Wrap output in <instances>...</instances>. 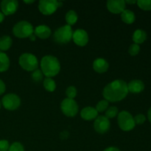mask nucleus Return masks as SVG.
Wrapping results in <instances>:
<instances>
[{
	"label": "nucleus",
	"instance_id": "nucleus-26",
	"mask_svg": "<svg viewBox=\"0 0 151 151\" xmlns=\"http://www.w3.org/2000/svg\"><path fill=\"white\" fill-rule=\"evenodd\" d=\"M109 102L106 100H100L96 106V110L97 111V112H103L106 110H107V109L109 108Z\"/></svg>",
	"mask_w": 151,
	"mask_h": 151
},
{
	"label": "nucleus",
	"instance_id": "nucleus-22",
	"mask_svg": "<svg viewBox=\"0 0 151 151\" xmlns=\"http://www.w3.org/2000/svg\"><path fill=\"white\" fill-rule=\"evenodd\" d=\"M65 19H66V23L68 24V25L72 26V25L75 24L78 22V16L75 10H70L66 13Z\"/></svg>",
	"mask_w": 151,
	"mask_h": 151
},
{
	"label": "nucleus",
	"instance_id": "nucleus-5",
	"mask_svg": "<svg viewBox=\"0 0 151 151\" xmlns=\"http://www.w3.org/2000/svg\"><path fill=\"white\" fill-rule=\"evenodd\" d=\"M19 63L21 67L28 72H33L38 69V61L37 58L31 53H24L19 57Z\"/></svg>",
	"mask_w": 151,
	"mask_h": 151
},
{
	"label": "nucleus",
	"instance_id": "nucleus-16",
	"mask_svg": "<svg viewBox=\"0 0 151 151\" xmlns=\"http://www.w3.org/2000/svg\"><path fill=\"white\" fill-rule=\"evenodd\" d=\"M128 89L133 94H139L145 89V84L140 80H133L128 83Z\"/></svg>",
	"mask_w": 151,
	"mask_h": 151
},
{
	"label": "nucleus",
	"instance_id": "nucleus-24",
	"mask_svg": "<svg viewBox=\"0 0 151 151\" xmlns=\"http://www.w3.org/2000/svg\"><path fill=\"white\" fill-rule=\"evenodd\" d=\"M119 114V111H118V109L115 106H111V107L108 108L107 110L106 111V116L108 119H113L115 116H116Z\"/></svg>",
	"mask_w": 151,
	"mask_h": 151
},
{
	"label": "nucleus",
	"instance_id": "nucleus-30",
	"mask_svg": "<svg viewBox=\"0 0 151 151\" xmlns=\"http://www.w3.org/2000/svg\"><path fill=\"white\" fill-rule=\"evenodd\" d=\"M8 151H24V148L20 142H16L10 146Z\"/></svg>",
	"mask_w": 151,
	"mask_h": 151
},
{
	"label": "nucleus",
	"instance_id": "nucleus-10",
	"mask_svg": "<svg viewBox=\"0 0 151 151\" xmlns=\"http://www.w3.org/2000/svg\"><path fill=\"white\" fill-rule=\"evenodd\" d=\"M111 123L108 118L105 116H99L95 119L94 123V128L99 134H105L110 129Z\"/></svg>",
	"mask_w": 151,
	"mask_h": 151
},
{
	"label": "nucleus",
	"instance_id": "nucleus-34",
	"mask_svg": "<svg viewBox=\"0 0 151 151\" xmlns=\"http://www.w3.org/2000/svg\"><path fill=\"white\" fill-rule=\"evenodd\" d=\"M103 151H120V150L116 147H109L108 148L105 149Z\"/></svg>",
	"mask_w": 151,
	"mask_h": 151
},
{
	"label": "nucleus",
	"instance_id": "nucleus-40",
	"mask_svg": "<svg viewBox=\"0 0 151 151\" xmlns=\"http://www.w3.org/2000/svg\"><path fill=\"white\" fill-rule=\"evenodd\" d=\"M24 1V3H26V4H32V3L34 2V1L32 0V1Z\"/></svg>",
	"mask_w": 151,
	"mask_h": 151
},
{
	"label": "nucleus",
	"instance_id": "nucleus-21",
	"mask_svg": "<svg viewBox=\"0 0 151 151\" xmlns=\"http://www.w3.org/2000/svg\"><path fill=\"white\" fill-rule=\"evenodd\" d=\"M13 41L8 35H3L0 38V51H7L11 47Z\"/></svg>",
	"mask_w": 151,
	"mask_h": 151
},
{
	"label": "nucleus",
	"instance_id": "nucleus-32",
	"mask_svg": "<svg viewBox=\"0 0 151 151\" xmlns=\"http://www.w3.org/2000/svg\"><path fill=\"white\" fill-rule=\"evenodd\" d=\"M9 147H10V144L7 140H0V151H8Z\"/></svg>",
	"mask_w": 151,
	"mask_h": 151
},
{
	"label": "nucleus",
	"instance_id": "nucleus-36",
	"mask_svg": "<svg viewBox=\"0 0 151 151\" xmlns=\"http://www.w3.org/2000/svg\"><path fill=\"white\" fill-rule=\"evenodd\" d=\"M147 118H148L149 121L151 123V107L149 109L148 111H147Z\"/></svg>",
	"mask_w": 151,
	"mask_h": 151
},
{
	"label": "nucleus",
	"instance_id": "nucleus-13",
	"mask_svg": "<svg viewBox=\"0 0 151 151\" xmlns=\"http://www.w3.org/2000/svg\"><path fill=\"white\" fill-rule=\"evenodd\" d=\"M125 5L124 0H109L107 1L108 10L114 14H121L125 10Z\"/></svg>",
	"mask_w": 151,
	"mask_h": 151
},
{
	"label": "nucleus",
	"instance_id": "nucleus-37",
	"mask_svg": "<svg viewBox=\"0 0 151 151\" xmlns=\"http://www.w3.org/2000/svg\"><path fill=\"white\" fill-rule=\"evenodd\" d=\"M125 4H135V3L137 2V1H135V0H132V1H131V0H126V1H125Z\"/></svg>",
	"mask_w": 151,
	"mask_h": 151
},
{
	"label": "nucleus",
	"instance_id": "nucleus-23",
	"mask_svg": "<svg viewBox=\"0 0 151 151\" xmlns=\"http://www.w3.org/2000/svg\"><path fill=\"white\" fill-rule=\"evenodd\" d=\"M44 88L47 90V91L50 92H52L55 90L56 88V83L55 82L54 80L51 78H46L44 80V83H43Z\"/></svg>",
	"mask_w": 151,
	"mask_h": 151
},
{
	"label": "nucleus",
	"instance_id": "nucleus-3",
	"mask_svg": "<svg viewBox=\"0 0 151 151\" xmlns=\"http://www.w3.org/2000/svg\"><path fill=\"white\" fill-rule=\"evenodd\" d=\"M72 27L66 24L58 28L53 34V40L55 42L60 44H64L69 43L72 39Z\"/></svg>",
	"mask_w": 151,
	"mask_h": 151
},
{
	"label": "nucleus",
	"instance_id": "nucleus-19",
	"mask_svg": "<svg viewBox=\"0 0 151 151\" xmlns=\"http://www.w3.org/2000/svg\"><path fill=\"white\" fill-rule=\"evenodd\" d=\"M121 19L123 22L128 24H131L135 22L136 16L134 12L131 10L125 9L122 13H121Z\"/></svg>",
	"mask_w": 151,
	"mask_h": 151
},
{
	"label": "nucleus",
	"instance_id": "nucleus-6",
	"mask_svg": "<svg viewBox=\"0 0 151 151\" xmlns=\"http://www.w3.org/2000/svg\"><path fill=\"white\" fill-rule=\"evenodd\" d=\"M118 125L121 130L130 131L135 128V122L131 114L127 111H122L118 114Z\"/></svg>",
	"mask_w": 151,
	"mask_h": 151
},
{
	"label": "nucleus",
	"instance_id": "nucleus-15",
	"mask_svg": "<svg viewBox=\"0 0 151 151\" xmlns=\"http://www.w3.org/2000/svg\"><path fill=\"white\" fill-rule=\"evenodd\" d=\"M81 116L84 120L90 121L95 119L98 116V112L94 108L88 106L82 109L81 112Z\"/></svg>",
	"mask_w": 151,
	"mask_h": 151
},
{
	"label": "nucleus",
	"instance_id": "nucleus-31",
	"mask_svg": "<svg viewBox=\"0 0 151 151\" xmlns=\"http://www.w3.org/2000/svg\"><path fill=\"white\" fill-rule=\"evenodd\" d=\"M134 122H135L136 125H142L146 121V117L144 114H137L135 117H134Z\"/></svg>",
	"mask_w": 151,
	"mask_h": 151
},
{
	"label": "nucleus",
	"instance_id": "nucleus-1",
	"mask_svg": "<svg viewBox=\"0 0 151 151\" xmlns=\"http://www.w3.org/2000/svg\"><path fill=\"white\" fill-rule=\"evenodd\" d=\"M128 94V83L122 80H116L109 83L104 88L103 95L108 102H119Z\"/></svg>",
	"mask_w": 151,
	"mask_h": 151
},
{
	"label": "nucleus",
	"instance_id": "nucleus-25",
	"mask_svg": "<svg viewBox=\"0 0 151 151\" xmlns=\"http://www.w3.org/2000/svg\"><path fill=\"white\" fill-rule=\"evenodd\" d=\"M139 7L143 10H151V0H139L137 1Z\"/></svg>",
	"mask_w": 151,
	"mask_h": 151
},
{
	"label": "nucleus",
	"instance_id": "nucleus-7",
	"mask_svg": "<svg viewBox=\"0 0 151 151\" xmlns=\"http://www.w3.org/2000/svg\"><path fill=\"white\" fill-rule=\"evenodd\" d=\"M60 109L63 114L69 117H73L78 112V105L74 99L66 98L61 102Z\"/></svg>",
	"mask_w": 151,
	"mask_h": 151
},
{
	"label": "nucleus",
	"instance_id": "nucleus-17",
	"mask_svg": "<svg viewBox=\"0 0 151 151\" xmlns=\"http://www.w3.org/2000/svg\"><path fill=\"white\" fill-rule=\"evenodd\" d=\"M34 35L41 39L48 38L51 35V29L47 25H39L34 29Z\"/></svg>",
	"mask_w": 151,
	"mask_h": 151
},
{
	"label": "nucleus",
	"instance_id": "nucleus-8",
	"mask_svg": "<svg viewBox=\"0 0 151 151\" xmlns=\"http://www.w3.org/2000/svg\"><path fill=\"white\" fill-rule=\"evenodd\" d=\"M1 104L4 108L9 111H14L17 109L21 105V100L16 94H7L2 97Z\"/></svg>",
	"mask_w": 151,
	"mask_h": 151
},
{
	"label": "nucleus",
	"instance_id": "nucleus-18",
	"mask_svg": "<svg viewBox=\"0 0 151 151\" xmlns=\"http://www.w3.org/2000/svg\"><path fill=\"white\" fill-rule=\"evenodd\" d=\"M133 41L134 42V44H142L145 41V40L147 39V33H146L145 31H144L142 29H137V30H135V32L133 34L132 37Z\"/></svg>",
	"mask_w": 151,
	"mask_h": 151
},
{
	"label": "nucleus",
	"instance_id": "nucleus-20",
	"mask_svg": "<svg viewBox=\"0 0 151 151\" xmlns=\"http://www.w3.org/2000/svg\"><path fill=\"white\" fill-rule=\"evenodd\" d=\"M10 67L9 57L3 52L0 51V72H6Z\"/></svg>",
	"mask_w": 151,
	"mask_h": 151
},
{
	"label": "nucleus",
	"instance_id": "nucleus-29",
	"mask_svg": "<svg viewBox=\"0 0 151 151\" xmlns=\"http://www.w3.org/2000/svg\"><path fill=\"white\" fill-rule=\"evenodd\" d=\"M140 51V47L139 44H133L130 46L129 49H128V52L131 55L135 56L139 54Z\"/></svg>",
	"mask_w": 151,
	"mask_h": 151
},
{
	"label": "nucleus",
	"instance_id": "nucleus-2",
	"mask_svg": "<svg viewBox=\"0 0 151 151\" xmlns=\"http://www.w3.org/2000/svg\"><path fill=\"white\" fill-rule=\"evenodd\" d=\"M41 70L47 78L55 77L60 70L58 59L52 55H46L41 60Z\"/></svg>",
	"mask_w": 151,
	"mask_h": 151
},
{
	"label": "nucleus",
	"instance_id": "nucleus-35",
	"mask_svg": "<svg viewBox=\"0 0 151 151\" xmlns=\"http://www.w3.org/2000/svg\"><path fill=\"white\" fill-rule=\"evenodd\" d=\"M60 138L61 139H66L68 137V136H69V134H68V133L66 132V131H63V132H62L61 134H60Z\"/></svg>",
	"mask_w": 151,
	"mask_h": 151
},
{
	"label": "nucleus",
	"instance_id": "nucleus-39",
	"mask_svg": "<svg viewBox=\"0 0 151 151\" xmlns=\"http://www.w3.org/2000/svg\"><path fill=\"white\" fill-rule=\"evenodd\" d=\"M35 37H36V36H35L34 34H32V35H31L29 37V40H30L31 41H34L35 40Z\"/></svg>",
	"mask_w": 151,
	"mask_h": 151
},
{
	"label": "nucleus",
	"instance_id": "nucleus-28",
	"mask_svg": "<svg viewBox=\"0 0 151 151\" xmlns=\"http://www.w3.org/2000/svg\"><path fill=\"white\" fill-rule=\"evenodd\" d=\"M66 95L67 98L74 99L77 95V88L75 86H69L66 90Z\"/></svg>",
	"mask_w": 151,
	"mask_h": 151
},
{
	"label": "nucleus",
	"instance_id": "nucleus-11",
	"mask_svg": "<svg viewBox=\"0 0 151 151\" xmlns=\"http://www.w3.org/2000/svg\"><path fill=\"white\" fill-rule=\"evenodd\" d=\"M0 7L4 16H9L17 11L19 2L16 0H3L0 4Z\"/></svg>",
	"mask_w": 151,
	"mask_h": 151
},
{
	"label": "nucleus",
	"instance_id": "nucleus-12",
	"mask_svg": "<svg viewBox=\"0 0 151 151\" xmlns=\"http://www.w3.org/2000/svg\"><path fill=\"white\" fill-rule=\"evenodd\" d=\"M72 39L75 44L80 47H84L88 42V35L86 30L83 29H78L73 32Z\"/></svg>",
	"mask_w": 151,
	"mask_h": 151
},
{
	"label": "nucleus",
	"instance_id": "nucleus-27",
	"mask_svg": "<svg viewBox=\"0 0 151 151\" xmlns=\"http://www.w3.org/2000/svg\"><path fill=\"white\" fill-rule=\"evenodd\" d=\"M44 78V74L41 72V70L40 69H35V71H33L32 73V81H35V82H40L43 80Z\"/></svg>",
	"mask_w": 151,
	"mask_h": 151
},
{
	"label": "nucleus",
	"instance_id": "nucleus-4",
	"mask_svg": "<svg viewBox=\"0 0 151 151\" xmlns=\"http://www.w3.org/2000/svg\"><path fill=\"white\" fill-rule=\"evenodd\" d=\"M33 32V27L27 21H20L16 23L13 28V35L19 38H29Z\"/></svg>",
	"mask_w": 151,
	"mask_h": 151
},
{
	"label": "nucleus",
	"instance_id": "nucleus-33",
	"mask_svg": "<svg viewBox=\"0 0 151 151\" xmlns=\"http://www.w3.org/2000/svg\"><path fill=\"white\" fill-rule=\"evenodd\" d=\"M6 90V86H5V84L0 79V95L3 94L4 93Z\"/></svg>",
	"mask_w": 151,
	"mask_h": 151
},
{
	"label": "nucleus",
	"instance_id": "nucleus-41",
	"mask_svg": "<svg viewBox=\"0 0 151 151\" xmlns=\"http://www.w3.org/2000/svg\"><path fill=\"white\" fill-rule=\"evenodd\" d=\"M1 103L0 102V109H1Z\"/></svg>",
	"mask_w": 151,
	"mask_h": 151
},
{
	"label": "nucleus",
	"instance_id": "nucleus-38",
	"mask_svg": "<svg viewBox=\"0 0 151 151\" xmlns=\"http://www.w3.org/2000/svg\"><path fill=\"white\" fill-rule=\"evenodd\" d=\"M4 19V15L1 13V11H0V23H1V22H3Z\"/></svg>",
	"mask_w": 151,
	"mask_h": 151
},
{
	"label": "nucleus",
	"instance_id": "nucleus-9",
	"mask_svg": "<svg viewBox=\"0 0 151 151\" xmlns=\"http://www.w3.org/2000/svg\"><path fill=\"white\" fill-rule=\"evenodd\" d=\"M58 7V1L56 0H41L38 2V10L46 16L53 14Z\"/></svg>",
	"mask_w": 151,
	"mask_h": 151
},
{
	"label": "nucleus",
	"instance_id": "nucleus-14",
	"mask_svg": "<svg viewBox=\"0 0 151 151\" xmlns=\"http://www.w3.org/2000/svg\"><path fill=\"white\" fill-rule=\"evenodd\" d=\"M109 65L107 60L104 58H99L93 62V69L97 73H104L109 69Z\"/></svg>",
	"mask_w": 151,
	"mask_h": 151
}]
</instances>
